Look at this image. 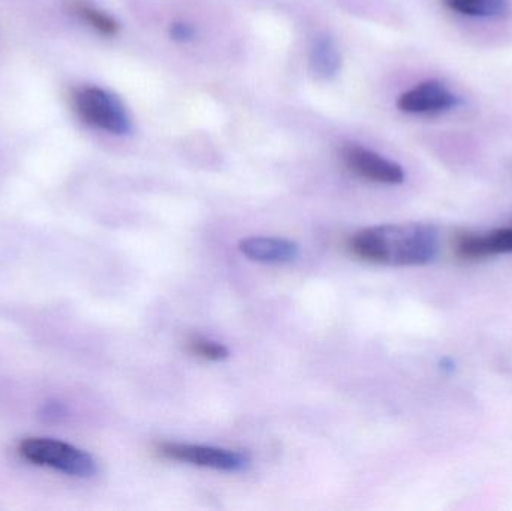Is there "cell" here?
<instances>
[{
	"label": "cell",
	"instance_id": "obj_12",
	"mask_svg": "<svg viewBox=\"0 0 512 511\" xmlns=\"http://www.w3.org/2000/svg\"><path fill=\"white\" fill-rule=\"evenodd\" d=\"M189 350L203 359L212 360V362H221L230 356V351L225 345L219 342L210 341V339L194 338L189 341Z\"/></svg>",
	"mask_w": 512,
	"mask_h": 511
},
{
	"label": "cell",
	"instance_id": "obj_8",
	"mask_svg": "<svg viewBox=\"0 0 512 511\" xmlns=\"http://www.w3.org/2000/svg\"><path fill=\"white\" fill-rule=\"evenodd\" d=\"M239 249L249 260L264 264L292 263L300 254L297 243L277 237H248L239 243Z\"/></svg>",
	"mask_w": 512,
	"mask_h": 511
},
{
	"label": "cell",
	"instance_id": "obj_7",
	"mask_svg": "<svg viewBox=\"0 0 512 511\" xmlns=\"http://www.w3.org/2000/svg\"><path fill=\"white\" fill-rule=\"evenodd\" d=\"M512 227L496 228L487 233H465L457 237L454 254L463 261L486 260L511 254Z\"/></svg>",
	"mask_w": 512,
	"mask_h": 511
},
{
	"label": "cell",
	"instance_id": "obj_9",
	"mask_svg": "<svg viewBox=\"0 0 512 511\" xmlns=\"http://www.w3.org/2000/svg\"><path fill=\"white\" fill-rule=\"evenodd\" d=\"M310 69L322 80H331L339 74L342 56L330 36H319L313 42L309 57Z\"/></svg>",
	"mask_w": 512,
	"mask_h": 511
},
{
	"label": "cell",
	"instance_id": "obj_11",
	"mask_svg": "<svg viewBox=\"0 0 512 511\" xmlns=\"http://www.w3.org/2000/svg\"><path fill=\"white\" fill-rule=\"evenodd\" d=\"M69 11H71L75 17L84 21V23L89 24L92 29L101 33V35L114 36L119 32V24H117V21L114 20L113 17H110L107 12L89 5V3H69Z\"/></svg>",
	"mask_w": 512,
	"mask_h": 511
},
{
	"label": "cell",
	"instance_id": "obj_2",
	"mask_svg": "<svg viewBox=\"0 0 512 511\" xmlns=\"http://www.w3.org/2000/svg\"><path fill=\"white\" fill-rule=\"evenodd\" d=\"M72 108L86 125L113 135L132 131L131 117L123 102L98 86H81L72 92Z\"/></svg>",
	"mask_w": 512,
	"mask_h": 511
},
{
	"label": "cell",
	"instance_id": "obj_3",
	"mask_svg": "<svg viewBox=\"0 0 512 511\" xmlns=\"http://www.w3.org/2000/svg\"><path fill=\"white\" fill-rule=\"evenodd\" d=\"M21 458L38 467L53 468L66 476H95L96 462L89 453L50 438H27L18 447Z\"/></svg>",
	"mask_w": 512,
	"mask_h": 511
},
{
	"label": "cell",
	"instance_id": "obj_13",
	"mask_svg": "<svg viewBox=\"0 0 512 511\" xmlns=\"http://www.w3.org/2000/svg\"><path fill=\"white\" fill-rule=\"evenodd\" d=\"M170 33L174 41L186 42L194 38L195 29L186 23H174L171 24Z\"/></svg>",
	"mask_w": 512,
	"mask_h": 511
},
{
	"label": "cell",
	"instance_id": "obj_10",
	"mask_svg": "<svg viewBox=\"0 0 512 511\" xmlns=\"http://www.w3.org/2000/svg\"><path fill=\"white\" fill-rule=\"evenodd\" d=\"M451 11L468 17L495 18L507 14L508 0H442Z\"/></svg>",
	"mask_w": 512,
	"mask_h": 511
},
{
	"label": "cell",
	"instance_id": "obj_1",
	"mask_svg": "<svg viewBox=\"0 0 512 511\" xmlns=\"http://www.w3.org/2000/svg\"><path fill=\"white\" fill-rule=\"evenodd\" d=\"M439 233L432 225L388 224L358 231L351 249L361 260L382 266H426L439 254Z\"/></svg>",
	"mask_w": 512,
	"mask_h": 511
},
{
	"label": "cell",
	"instance_id": "obj_14",
	"mask_svg": "<svg viewBox=\"0 0 512 511\" xmlns=\"http://www.w3.org/2000/svg\"><path fill=\"white\" fill-rule=\"evenodd\" d=\"M65 414V408L60 404L45 405L44 417L47 420H59Z\"/></svg>",
	"mask_w": 512,
	"mask_h": 511
},
{
	"label": "cell",
	"instance_id": "obj_6",
	"mask_svg": "<svg viewBox=\"0 0 512 511\" xmlns=\"http://www.w3.org/2000/svg\"><path fill=\"white\" fill-rule=\"evenodd\" d=\"M460 104V98L454 95L445 84L439 81H424L397 99V107L408 114H439L453 110Z\"/></svg>",
	"mask_w": 512,
	"mask_h": 511
},
{
	"label": "cell",
	"instance_id": "obj_5",
	"mask_svg": "<svg viewBox=\"0 0 512 511\" xmlns=\"http://www.w3.org/2000/svg\"><path fill=\"white\" fill-rule=\"evenodd\" d=\"M340 155L352 173L370 182L400 185L405 180V171L397 162L390 161L366 147L348 144L340 150Z\"/></svg>",
	"mask_w": 512,
	"mask_h": 511
},
{
	"label": "cell",
	"instance_id": "obj_4",
	"mask_svg": "<svg viewBox=\"0 0 512 511\" xmlns=\"http://www.w3.org/2000/svg\"><path fill=\"white\" fill-rule=\"evenodd\" d=\"M159 452L171 461L185 462L225 473H239L251 464V459L245 453L212 446L165 443L159 446Z\"/></svg>",
	"mask_w": 512,
	"mask_h": 511
}]
</instances>
